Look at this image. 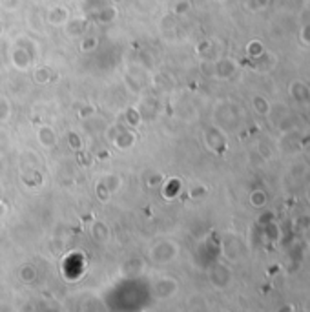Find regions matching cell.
I'll return each mask as SVG.
<instances>
[{"mask_svg":"<svg viewBox=\"0 0 310 312\" xmlns=\"http://www.w3.org/2000/svg\"><path fill=\"white\" fill-rule=\"evenodd\" d=\"M68 19H70V11H68L64 6H55L48 11V22L53 26L66 24Z\"/></svg>","mask_w":310,"mask_h":312,"instance_id":"obj_1","label":"cell"},{"mask_svg":"<svg viewBox=\"0 0 310 312\" xmlns=\"http://www.w3.org/2000/svg\"><path fill=\"white\" fill-rule=\"evenodd\" d=\"M252 203L256 204V206H261V204H265V198H263V194H259V198H258V196H254Z\"/></svg>","mask_w":310,"mask_h":312,"instance_id":"obj_2","label":"cell"}]
</instances>
